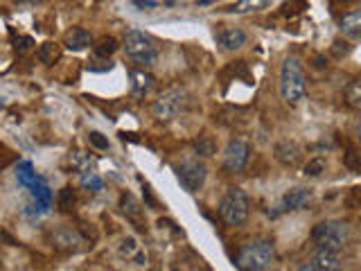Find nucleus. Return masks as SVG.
Here are the masks:
<instances>
[{"mask_svg": "<svg viewBox=\"0 0 361 271\" xmlns=\"http://www.w3.org/2000/svg\"><path fill=\"white\" fill-rule=\"evenodd\" d=\"M280 97L287 104H298V102L307 93V84H305V71L298 56H287L280 66Z\"/></svg>", "mask_w": 361, "mask_h": 271, "instance_id": "f257e3e1", "label": "nucleus"}, {"mask_svg": "<svg viewBox=\"0 0 361 271\" xmlns=\"http://www.w3.org/2000/svg\"><path fill=\"white\" fill-rule=\"evenodd\" d=\"M276 258V246L271 240H253L246 242L237 251L235 265L240 271H264Z\"/></svg>", "mask_w": 361, "mask_h": 271, "instance_id": "f03ea898", "label": "nucleus"}, {"mask_svg": "<svg viewBox=\"0 0 361 271\" xmlns=\"http://www.w3.org/2000/svg\"><path fill=\"white\" fill-rule=\"evenodd\" d=\"M122 48L127 52V56L138 66H152L158 59V48H156V41L145 34L140 30H129L124 34V41H122Z\"/></svg>", "mask_w": 361, "mask_h": 271, "instance_id": "7ed1b4c3", "label": "nucleus"}, {"mask_svg": "<svg viewBox=\"0 0 361 271\" xmlns=\"http://www.w3.org/2000/svg\"><path fill=\"white\" fill-rule=\"evenodd\" d=\"M350 235H353V231H350L348 222L325 219V222L314 226L312 240H314V244L319 246V248H332V251H341V248L348 244Z\"/></svg>", "mask_w": 361, "mask_h": 271, "instance_id": "20e7f679", "label": "nucleus"}, {"mask_svg": "<svg viewBox=\"0 0 361 271\" xmlns=\"http://www.w3.org/2000/svg\"><path fill=\"white\" fill-rule=\"evenodd\" d=\"M219 215L221 219L237 229V226H244L248 219V197L246 192L240 188H228L226 195L219 201Z\"/></svg>", "mask_w": 361, "mask_h": 271, "instance_id": "39448f33", "label": "nucleus"}, {"mask_svg": "<svg viewBox=\"0 0 361 271\" xmlns=\"http://www.w3.org/2000/svg\"><path fill=\"white\" fill-rule=\"evenodd\" d=\"M188 102H190V97H188V90L185 88H169V90H165L163 95H158L154 100L152 113H154L156 120L169 122V120L178 118L180 113L185 111Z\"/></svg>", "mask_w": 361, "mask_h": 271, "instance_id": "423d86ee", "label": "nucleus"}, {"mask_svg": "<svg viewBox=\"0 0 361 271\" xmlns=\"http://www.w3.org/2000/svg\"><path fill=\"white\" fill-rule=\"evenodd\" d=\"M176 169V176L180 181V186H183L188 192H199L206 183V176H208V167L206 163L201 161V158H185V161H180L178 165H174Z\"/></svg>", "mask_w": 361, "mask_h": 271, "instance_id": "0eeeda50", "label": "nucleus"}, {"mask_svg": "<svg viewBox=\"0 0 361 271\" xmlns=\"http://www.w3.org/2000/svg\"><path fill=\"white\" fill-rule=\"evenodd\" d=\"M251 161V145L242 138H233L224 150V167L228 172H242Z\"/></svg>", "mask_w": 361, "mask_h": 271, "instance_id": "6e6552de", "label": "nucleus"}, {"mask_svg": "<svg viewBox=\"0 0 361 271\" xmlns=\"http://www.w3.org/2000/svg\"><path fill=\"white\" fill-rule=\"evenodd\" d=\"M50 242L54 251H59V253H77V251H82L84 237L77 229H73V226H61V229L52 231Z\"/></svg>", "mask_w": 361, "mask_h": 271, "instance_id": "1a4fd4ad", "label": "nucleus"}, {"mask_svg": "<svg viewBox=\"0 0 361 271\" xmlns=\"http://www.w3.org/2000/svg\"><path fill=\"white\" fill-rule=\"evenodd\" d=\"M274 154L278 158V163H282L285 167H296L302 161V150L300 145H296L293 140H280L274 147Z\"/></svg>", "mask_w": 361, "mask_h": 271, "instance_id": "9d476101", "label": "nucleus"}, {"mask_svg": "<svg viewBox=\"0 0 361 271\" xmlns=\"http://www.w3.org/2000/svg\"><path fill=\"white\" fill-rule=\"evenodd\" d=\"M310 265L319 271H341L343 267L341 255H338V251H332V248H316Z\"/></svg>", "mask_w": 361, "mask_h": 271, "instance_id": "9b49d317", "label": "nucleus"}, {"mask_svg": "<svg viewBox=\"0 0 361 271\" xmlns=\"http://www.w3.org/2000/svg\"><path fill=\"white\" fill-rule=\"evenodd\" d=\"M217 43L221 45L226 52H235V50L244 48L246 32L240 30V28H224V30L217 32Z\"/></svg>", "mask_w": 361, "mask_h": 271, "instance_id": "f8f14e48", "label": "nucleus"}, {"mask_svg": "<svg viewBox=\"0 0 361 271\" xmlns=\"http://www.w3.org/2000/svg\"><path fill=\"white\" fill-rule=\"evenodd\" d=\"M120 208H122V212L127 215V219H131L138 229H145V210H142V206H140V201L135 199L131 192H124V195L120 197Z\"/></svg>", "mask_w": 361, "mask_h": 271, "instance_id": "ddd939ff", "label": "nucleus"}, {"mask_svg": "<svg viewBox=\"0 0 361 271\" xmlns=\"http://www.w3.org/2000/svg\"><path fill=\"white\" fill-rule=\"evenodd\" d=\"M312 192L305 188H293L282 197V210H300L305 206H310Z\"/></svg>", "mask_w": 361, "mask_h": 271, "instance_id": "4468645a", "label": "nucleus"}, {"mask_svg": "<svg viewBox=\"0 0 361 271\" xmlns=\"http://www.w3.org/2000/svg\"><path fill=\"white\" fill-rule=\"evenodd\" d=\"M338 30H341V34H345L348 39L357 41L361 37V11L353 9V11H348V14H343L338 18Z\"/></svg>", "mask_w": 361, "mask_h": 271, "instance_id": "2eb2a0df", "label": "nucleus"}, {"mask_svg": "<svg viewBox=\"0 0 361 271\" xmlns=\"http://www.w3.org/2000/svg\"><path fill=\"white\" fill-rule=\"evenodd\" d=\"M129 79H131V93L135 97H145L154 88V77L145 71H131Z\"/></svg>", "mask_w": 361, "mask_h": 271, "instance_id": "dca6fc26", "label": "nucleus"}, {"mask_svg": "<svg viewBox=\"0 0 361 271\" xmlns=\"http://www.w3.org/2000/svg\"><path fill=\"white\" fill-rule=\"evenodd\" d=\"M63 45L68 50H84L90 45V34L84 28H73V30L66 32Z\"/></svg>", "mask_w": 361, "mask_h": 271, "instance_id": "f3484780", "label": "nucleus"}, {"mask_svg": "<svg viewBox=\"0 0 361 271\" xmlns=\"http://www.w3.org/2000/svg\"><path fill=\"white\" fill-rule=\"evenodd\" d=\"M120 255L127 258V260H133L135 265H145L147 263V255L140 248V244L135 242V237H124L122 244H120Z\"/></svg>", "mask_w": 361, "mask_h": 271, "instance_id": "a211bd4d", "label": "nucleus"}, {"mask_svg": "<svg viewBox=\"0 0 361 271\" xmlns=\"http://www.w3.org/2000/svg\"><path fill=\"white\" fill-rule=\"evenodd\" d=\"M271 5V0H237L231 7H226V11L233 14H248V11H262Z\"/></svg>", "mask_w": 361, "mask_h": 271, "instance_id": "6ab92c4d", "label": "nucleus"}, {"mask_svg": "<svg viewBox=\"0 0 361 271\" xmlns=\"http://www.w3.org/2000/svg\"><path fill=\"white\" fill-rule=\"evenodd\" d=\"M195 152L201 158H210L217 154V143H214V138H210V136H199L195 140Z\"/></svg>", "mask_w": 361, "mask_h": 271, "instance_id": "aec40b11", "label": "nucleus"}, {"mask_svg": "<svg viewBox=\"0 0 361 271\" xmlns=\"http://www.w3.org/2000/svg\"><path fill=\"white\" fill-rule=\"evenodd\" d=\"M59 56H61V48L56 43L48 41V43H43L41 48H39V59L45 64V66H52L54 61H59Z\"/></svg>", "mask_w": 361, "mask_h": 271, "instance_id": "412c9836", "label": "nucleus"}, {"mask_svg": "<svg viewBox=\"0 0 361 271\" xmlns=\"http://www.w3.org/2000/svg\"><path fill=\"white\" fill-rule=\"evenodd\" d=\"M71 165L75 172L84 174V172H90V167L95 165V161L86 152H71Z\"/></svg>", "mask_w": 361, "mask_h": 271, "instance_id": "4be33fe9", "label": "nucleus"}, {"mask_svg": "<svg viewBox=\"0 0 361 271\" xmlns=\"http://www.w3.org/2000/svg\"><path fill=\"white\" fill-rule=\"evenodd\" d=\"M79 183H82V188L86 192H93V195L104 188V181H102V176L97 172H93V169H90V172H84L82 179H79Z\"/></svg>", "mask_w": 361, "mask_h": 271, "instance_id": "5701e85b", "label": "nucleus"}, {"mask_svg": "<svg viewBox=\"0 0 361 271\" xmlns=\"http://www.w3.org/2000/svg\"><path fill=\"white\" fill-rule=\"evenodd\" d=\"M343 95H345V102L353 109H361V84H359V79H353L345 90H343Z\"/></svg>", "mask_w": 361, "mask_h": 271, "instance_id": "b1692460", "label": "nucleus"}, {"mask_svg": "<svg viewBox=\"0 0 361 271\" xmlns=\"http://www.w3.org/2000/svg\"><path fill=\"white\" fill-rule=\"evenodd\" d=\"M118 50V41L113 39V37H109V39H102L97 45H95V54L97 56H102V59H109V56Z\"/></svg>", "mask_w": 361, "mask_h": 271, "instance_id": "393cba45", "label": "nucleus"}, {"mask_svg": "<svg viewBox=\"0 0 361 271\" xmlns=\"http://www.w3.org/2000/svg\"><path fill=\"white\" fill-rule=\"evenodd\" d=\"M325 172V158H312L305 165V176H321Z\"/></svg>", "mask_w": 361, "mask_h": 271, "instance_id": "a878e982", "label": "nucleus"}, {"mask_svg": "<svg viewBox=\"0 0 361 271\" xmlns=\"http://www.w3.org/2000/svg\"><path fill=\"white\" fill-rule=\"evenodd\" d=\"M75 206V192L71 188H63L59 192V208L66 212V210H71Z\"/></svg>", "mask_w": 361, "mask_h": 271, "instance_id": "bb28decb", "label": "nucleus"}, {"mask_svg": "<svg viewBox=\"0 0 361 271\" xmlns=\"http://www.w3.org/2000/svg\"><path fill=\"white\" fill-rule=\"evenodd\" d=\"M302 9H307V3H305V0H291V3L282 5V14L293 16V14H300Z\"/></svg>", "mask_w": 361, "mask_h": 271, "instance_id": "cd10ccee", "label": "nucleus"}, {"mask_svg": "<svg viewBox=\"0 0 361 271\" xmlns=\"http://www.w3.org/2000/svg\"><path fill=\"white\" fill-rule=\"evenodd\" d=\"M343 163L353 169V172H359V154H357V150H353V147H350V150L345 152V156H343Z\"/></svg>", "mask_w": 361, "mask_h": 271, "instance_id": "c85d7f7f", "label": "nucleus"}, {"mask_svg": "<svg viewBox=\"0 0 361 271\" xmlns=\"http://www.w3.org/2000/svg\"><path fill=\"white\" fill-rule=\"evenodd\" d=\"M88 143L93 147H97V150H109V140L99 131H90L88 133Z\"/></svg>", "mask_w": 361, "mask_h": 271, "instance_id": "c756f323", "label": "nucleus"}, {"mask_svg": "<svg viewBox=\"0 0 361 271\" xmlns=\"http://www.w3.org/2000/svg\"><path fill=\"white\" fill-rule=\"evenodd\" d=\"M30 48H32V39L30 37H23V39L16 41V50L18 52H27Z\"/></svg>", "mask_w": 361, "mask_h": 271, "instance_id": "7c9ffc66", "label": "nucleus"}, {"mask_svg": "<svg viewBox=\"0 0 361 271\" xmlns=\"http://www.w3.org/2000/svg\"><path fill=\"white\" fill-rule=\"evenodd\" d=\"M338 45H343V43H341V41H338ZM332 52H334V54L338 56V59H341V48H336V45H334V48H332ZM343 52H345V54L350 52V43H348V45H345V48H343Z\"/></svg>", "mask_w": 361, "mask_h": 271, "instance_id": "2f4dec72", "label": "nucleus"}, {"mask_svg": "<svg viewBox=\"0 0 361 271\" xmlns=\"http://www.w3.org/2000/svg\"><path fill=\"white\" fill-rule=\"evenodd\" d=\"M298 271H319V269H314V267H312V265L307 263V265H302V267H300Z\"/></svg>", "mask_w": 361, "mask_h": 271, "instance_id": "473e14b6", "label": "nucleus"}, {"mask_svg": "<svg viewBox=\"0 0 361 271\" xmlns=\"http://www.w3.org/2000/svg\"><path fill=\"white\" fill-rule=\"evenodd\" d=\"M332 3H336V5H350V3H355V0H332Z\"/></svg>", "mask_w": 361, "mask_h": 271, "instance_id": "72a5a7b5", "label": "nucleus"}, {"mask_svg": "<svg viewBox=\"0 0 361 271\" xmlns=\"http://www.w3.org/2000/svg\"><path fill=\"white\" fill-rule=\"evenodd\" d=\"M158 3H163V0H147V5H158Z\"/></svg>", "mask_w": 361, "mask_h": 271, "instance_id": "f704fd0d", "label": "nucleus"}, {"mask_svg": "<svg viewBox=\"0 0 361 271\" xmlns=\"http://www.w3.org/2000/svg\"><path fill=\"white\" fill-rule=\"evenodd\" d=\"M20 3H41V0H20Z\"/></svg>", "mask_w": 361, "mask_h": 271, "instance_id": "c9c22d12", "label": "nucleus"}, {"mask_svg": "<svg viewBox=\"0 0 361 271\" xmlns=\"http://www.w3.org/2000/svg\"><path fill=\"white\" fill-rule=\"evenodd\" d=\"M109 271H116V269H109Z\"/></svg>", "mask_w": 361, "mask_h": 271, "instance_id": "e433bc0d", "label": "nucleus"}]
</instances>
